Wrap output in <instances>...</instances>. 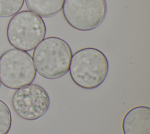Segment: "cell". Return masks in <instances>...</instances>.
Here are the masks:
<instances>
[{
  "instance_id": "1",
  "label": "cell",
  "mask_w": 150,
  "mask_h": 134,
  "mask_svg": "<svg viewBox=\"0 0 150 134\" xmlns=\"http://www.w3.org/2000/svg\"><path fill=\"white\" fill-rule=\"evenodd\" d=\"M72 56L70 45L55 36L44 38L34 49L32 60L36 71L44 78L55 79L69 70Z\"/></svg>"
},
{
  "instance_id": "2",
  "label": "cell",
  "mask_w": 150,
  "mask_h": 134,
  "mask_svg": "<svg viewBox=\"0 0 150 134\" xmlns=\"http://www.w3.org/2000/svg\"><path fill=\"white\" fill-rule=\"evenodd\" d=\"M108 69V61L103 52L96 48H85L72 55L69 71L78 86L92 89L104 82Z\"/></svg>"
},
{
  "instance_id": "3",
  "label": "cell",
  "mask_w": 150,
  "mask_h": 134,
  "mask_svg": "<svg viewBox=\"0 0 150 134\" xmlns=\"http://www.w3.org/2000/svg\"><path fill=\"white\" fill-rule=\"evenodd\" d=\"M46 28L41 16L30 11L18 12L10 19L6 28L7 39L15 49L30 51L45 38Z\"/></svg>"
},
{
  "instance_id": "4",
  "label": "cell",
  "mask_w": 150,
  "mask_h": 134,
  "mask_svg": "<svg viewBox=\"0 0 150 134\" xmlns=\"http://www.w3.org/2000/svg\"><path fill=\"white\" fill-rule=\"evenodd\" d=\"M36 71L32 58L27 52L11 49L0 56V81L12 89H18L31 84Z\"/></svg>"
},
{
  "instance_id": "5",
  "label": "cell",
  "mask_w": 150,
  "mask_h": 134,
  "mask_svg": "<svg viewBox=\"0 0 150 134\" xmlns=\"http://www.w3.org/2000/svg\"><path fill=\"white\" fill-rule=\"evenodd\" d=\"M107 11L105 0H65L62 12L67 23L80 31L97 28Z\"/></svg>"
},
{
  "instance_id": "6",
  "label": "cell",
  "mask_w": 150,
  "mask_h": 134,
  "mask_svg": "<svg viewBox=\"0 0 150 134\" xmlns=\"http://www.w3.org/2000/svg\"><path fill=\"white\" fill-rule=\"evenodd\" d=\"M50 98L41 86L33 83L16 89L12 97V106L21 118L34 120L43 116L50 106Z\"/></svg>"
},
{
  "instance_id": "7",
  "label": "cell",
  "mask_w": 150,
  "mask_h": 134,
  "mask_svg": "<svg viewBox=\"0 0 150 134\" xmlns=\"http://www.w3.org/2000/svg\"><path fill=\"white\" fill-rule=\"evenodd\" d=\"M122 129L124 134H150V108L139 106L125 115Z\"/></svg>"
},
{
  "instance_id": "8",
  "label": "cell",
  "mask_w": 150,
  "mask_h": 134,
  "mask_svg": "<svg viewBox=\"0 0 150 134\" xmlns=\"http://www.w3.org/2000/svg\"><path fill=\"white\" fill-rule=\"evenodd\" d=\"M30 11L38 15L49 18L59 14L65 0H25Z\"/></svg>"
},
{
  "instance_id": "9",
  "label": "cell",
  "mask_w": 150,
  "mask_h": 134,
  "mask_svg": "<svg viewBox=\"0 0 150 134\" xmlns=\"http://www.w3.org/2000/svg\"><path fill=\"white\" fill-rule=\"evenodd\" d=\"M25 0H0V17L8 18L19 12Z\"/></svg>"
},
{
  "instance_id": "10",
  "label": "cell",
  "mask_w": 150,
  "mask_h": 134,
  "mask_svg": "<svg viewBox=\"0 0 150 134\" xmlns=\"http://www.w3.org/2000/svg\"><path fill=\"white\" fill-rule=\"evenodd\" d=\"M12 125V115L8 106L0 99V134H8Z\"/></svg>"
},
{
  "instance_id": "11",
  "label": "cell",
  "mask_w": 150,
  "mask_h": 134,
  "mask_svg": "<svg viewBox=\"0 0 150 134\" xmlns=\"http://www.w3.org/2000/svg\"><path fill=\"white\" fill-rule=\"evenodd\" d=\"M1 81H0V87H1Z\"/></svg>"
}]
</instances>
